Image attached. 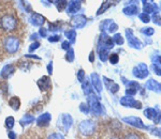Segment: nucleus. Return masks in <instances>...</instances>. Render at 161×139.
Instances as JSON below:
<instances>
[{"label": "nucleus", "instance_id": "7ed1b4c3", "mask_svg": "<svg viewBox=\"0 0 161 139\" xmlns=\"http://www.w3.org/2000/svg\"><path fill=\"white\" fill-rule=\"evenodd\" d=\"M88 107H89V111L96 116H100L103 112V107L101 106L99 100L97 96H95L93 93L88 95Z\"/></svg>", "mask_w": 161, "mask_h": 139}, {"label": "nucleus", "instance_id": "b1692460", "mask_svg": "<svg viewBox=\"0 0 161 139\" xmlns=\"http://www.w3.org/2000/svg\"><path fill=\"white\" fill-rule=\"evenodd\" d=\"M9 105L11 106L13 110H19L20 107V100L17 96H12L9 100Z\"/></svg>", "mask_w": 161, "mask_h": 139}, {"label": "nucleus", "instance_id": "aec40b11", "mask_svg": "<svg viewBox=\"0 0 161 139\" xmlns=\"http://www.w3.org/2000/svg\"><path fill=\"white\" fill-rule=\"evenodd\" d=\"M144 2V13H146V14H149V13H158V8L156 6L155 3H153V2Z\"/></svg>", "mask_w": 161, "mask_h": 139}, {"label": "nucleus", "instance_id": "e433bc0d", "mask_svg": "<svg viewBox=\"0 0 161 139\" xmlns=\"http://www.w3.org/2000/svg\"><path fill=\"white\" fill-rule=\"evenodd\" d=\"M142 32L144 33V34H146V35H148V37H150V35L154 34L155 30L153 29V28H150V27H148V28H143Z\"/></svg>", "mask_w": 161, "mask_h": 139}, {"label": "nucleus", "instance_id": "9d476101", "mask_svg": "<svg viewBox=\"0 0 161 139\" xmlns=\"http://www.w3.org/2000/svg\"><path fill=\"white\" fill-rule=\"evenodd\" d=\"M123 121L126 123H128V124L132 125V126L140 128V130H145V128H147L144 125L143 121L137 117H125V118H123Z\"/></svg>", "mask_w": 161, "mask_h": 139}, {"label": "nucleus", "instance_id": "6e6552de", "mask_svg": "<svg viewBox=\"0 0 161 139\" xmlns=\"http://www.w3.org/2000/svg\"><path fill=\"white\" fill-rule=\"evenodd\" d=\"M148 74H149L148 68H147V65L144 63H140L139 65L133 69V75L137 77V78H141V79L146 78V77L148 76Z\"/></svg>", "mask_w": 161, "mask_h": 139}, {"label": "nucleus", "instance_id": "473e14b6", "mask_svg": "<svg viewBox=\"0 0 161 139\" xmlns=\"http://www.w3.org/2000/svg\"><path fill=\"white\" fill-rule=\"evenodd\" d=\"M108 59H110V62L112 64H116V63H118L119 57H118L117 54H110V56H108Z\"/></svg>", "mask_w": 161, "mask_h": 139}, {"label": "nucleus", "instance_id": "09e8293b", "mask_svg": "<svg viewBox=\"0 0 161 139\" xmlns=\"http://www.w3.org/2000/svg\"><path fill=\"white\" fill-rule=\"evenodd\" d=\"M46 33H47V30L45 28H40V31H39V34L41 35L42 38H45L46 37Z\"/></svg>", "mask_w": 161, "mask_h": 139}, {"label": "nucleus", "instance_id": "f3484780", "mask_svg": "<svg viewBox=\"0 0 161 139\" xmlns=\"http://www.w3.org/2000/svg\"><path fill=\"white\" fill-rule=\"evenodd\" d=\"M103 81H104L105 87L108 89V91H110L111 93H116L119 90L118 85L116 84V82H114L113 80H111V79L106 78V77H103Z\"/></svg>", "mask_w": 161, "mask_h": 139}, {"label": "nucleus", "instance_id": "79ce46f5", "mask_svg": "<svg viewBox=\"0 0 161 139\" xmlns=\"http://www.w3.org/2000/svg\"><path fill=\"white\" fill-rule=\"evenodd\" d=\"M77 79L80 81V82H83L85 80V72L83 71L82 69L80 70L79 72H77Z\"/></svg>", "mask_w": 161, "mask_h": 139}, {"label": "nucleus", "instance_id": "c03bdc74", "mask_svg": "<svg viewBox=\"0 0 161 139\" xmlns=\"http://www.w3.org/2000/svg\"><path fill=\"white\" fill-rule=\"evenodd\" d=\"M152 69L154 70V72L156 74H157L158 76H161V68H159V66L157 65V64H153L152 65Z\"/></svg>", "mask_w": 161, "mask_h": 139}, {"label": "nucleus", "instance_id": "72a5a7b5", "mask_svg": "<svg viewBox=\"0 0 161 139\" xmlns=\"http://www.w3.org/2000/svg\"><path fill=\"white\" fill-rule=\"evenodd\" d=\"M46 139H64V137L60 133H52L48 135V137Z\"/></svg>", "mask_w": 161, "mask_h": 139}, {"label": "nucleus", "instance_id": "f704fd0d", "mask_svg": "<svg viewBox=\"0 0 161 139\" xmlns=\"http://www.w3.org/2000/svg\"><path fill=\"white\" fill-rule=\"evenodd\" d=\"M139 17H140V19H141L143 23H146V24L150 20L149 15H148V14H146V13H140V14H139Z\"/></svg>", "mask_w": 161, "mask_h": 139}, {"label": "nucleus", "instance_id": "c9c22d12", "mask_svg": "<svg viewBox=\"0 0 161 139\" xmlns=\"http://www.w3.org/2000/svg\"><path fill=\"white\" fill-rule=\"evenodd\" d=\"M153 22H154V24H156V25L161 26V16L159 15V13L154 14V16H153Z\"/></svg>", "mask_w": 161, "mask_h": 139}, {"label": "nucleus", "instance_id": "0eeeda50", "mask_svg": "<svg viewBox=\"0 0 161 139\" xmlns=\"http://www.w3.org/2000/svg\"><path fill=\"white\" fill-rule=\"evenodd\" d=\"M126 35H127V40H128V43L131 47L136 48V49H141L142 48V43L140 42L139 39H136L133 35V31L131 29H127L126 30Z\"/></svg>", "mask_w": 161, "mask_h": 139}, {"label": "nucleus", "instance_id": "412c9836", "mask_svg": "<svg viewBox=\"0 0 161 139\" xmlns=\"http://www.w3.org/2000/svg\"><path fill=\"white\" fill-rule=\"evenodd\" d=\"M124 13L126 15H136L139 13V7L136 4H130V6H127L124 8Z\"/></svg>", "mask_w": 161, "mask_h": 139}, {"label": "nucleus", "instance_id": "4468645a", "mask_svg": "<svg viewBox=\"0 0 161 139\" xmlns=\"http://www.w3.org/2000/svg\"><path fill=\"white\" fill-rule=\"evenodd\" d=\"M15 72V68L13 64H7L4 65L1 70V77L3 79H8L9 77H11Z\"/></svg>", "mask_w": 161, "mask_h": 139}, {"label": "nucleus", "instance_id": "4be33fe9", "mask_svg": "<svg viewBox=\"0 0 161 139\" xmlns=\"http://www.w3.org/2000/svg\"><path fill=\"white\" fill-rule=\"evenodd\" d=\"M80 4H82V2H80V1H71V2H69V6H68V9H67V12H68V13H76L80 9Z\"/></svg>", "mask_w": 161, "mask_h": 139}, {"label": "nucleus", "instance_id": "f257e3e1", "mask_svg": "<svg viewBox=\"0 0 161 139\" xmlns=\"http://www.w3.org/2000/svg\"><path fill=\"white\" fill-rule=\"evenodd\" d=\"M19 28V18L14 10L2 8L0 10V30L6 33L15 32Z\"/></svg>", "mask_w": 161, "mask_h": 139}, {"label": "nucleus", "instance_id": "a18cd8bd", "mask_svg": "<svg viewBox=\"0 0 161 139\" xmlns=\"http://www.w3.org/2000/svg\"><path fill=\"white\" fill-rule=\"evenodd\" d=\"M70 46H71V44H70L69 41H64V42H62V44H61V48L64 50H69L70 48H71Z\"/></svg>", "mask_w": 161, "mask_h": 139}, {"label": "nucleus", "instance_id": "58836bf2", "mask_svg": "<svg viewBox=\"0 0 161 139\" xmlns=\"http://www.w3.org/2000/svg\"><path fill=\"white\" fill-rule=\"evenodd\" d=\"M111 23H112V20H110V19H106V20H104V22L101 23V24H100V28H101V30H105V29H108V26L111 25Z\"/></svg>", "mask_w": 161, "mask_h": 139}, {"label": "nucleus", "instance_id": "20e7f679", "mask_svg": "<svg viewBox=\"0 0 161 139\" xmlns=\"http://www.w3.org/2000/svg\"><path fill=\"white\" fill-rule=\"evenodd\" d=\"M79 131L84 136H92L96 132V123L92 120H84L80 123Z\"/></svg>", "mask_w": 161, "mask_h": 139}, {"label": "nucleus", "instance_id": "39448f33", "mask_svg": "<svg viewBox=\"0 0 161 139\" xmlns=\"http://www.w3.org/2000/svg\"><path fill=\"white\" fill-rule=\"evenodd\" d=\"M114 47L113 39L106 35L105 33H102L99 39V44H98V51L102 50H110L111 48Z\"/></svg>", "mask_w": 161, "mask_h": 139}, {"label": "nucleus", "instance_id": "cd10ccee", "mask_svg": "<svg viewBox=\"0 0 161 139\" xmlns=\"http://www.w3.org/2000/svg\"><path fill=\"white\" fill-rule=\"evenodd\" d=\"M66 37L68 38V40H70L71 43H74L75 38H76V32H75V30H69V31H66Z\"/></svg>", "mask_w": 161, "mask_h": 139}, {"label": "nucleus", "instance_id": "a19ab883", "mask_svg": "<svg viewBox=\"0 0 161 139\" xmlns=\"http://www.w3.org/2000/svg\"><path fill=\"white\" fill-rule=\"evenodd\" d=\"M80 111L84 112V114L89 112V107H88V104H85V103H82V104L80 105Z\"/></svg>", "mask_w": 161, "mask_h": 139}, {"label": "nucleus", "instance_id": "5701e85b", "mask_svg": "<svg viewBox=\"0 0 161 139\" xmlns=\"http://www.w3.org/2000/svg\"><path fill=\"white\" fill-rule=\"evenodd\" d=\"M61 120H62V124L64 125V128H66V130H69V128L72 126L73 120H72V117L70 115H67V114L62 115Z\"/></svg>", "mask_w": 161, "mask_h": 139}, {"label": "nucleus", "instance_id": "ea45409f", "mask_svg": "<svg viewBox=\"0 0 161 139\" xmlns=\"http://www.w3.org/2000/svg\"><path fill=\"white\" fill-rule=\"evenodd\" d=\"M69 2L68 1H60L57 3V9H58V11H62V10L64 9L67 6H68Z\"/></svg>", "mask_w": 161, "mask_h": 139}, {"label": "nucleus", "instance_id": "393cba45", "mask_svg": "<svg viewBox=\"0 0 161 139\" xmlns=\"http://www.w3.org/2000/svg\"><path fill=\"white\" fill-rule=\"evenodd\" d=\"M33 121H35V117H33L32 115H25L24 117L20 119L19 122L22 123V125H27V124H30V123H32Z\"/></svg>", "mask_w": 161, "mask_h": 139}, {"label": "nucleus", "instance_id": "c756f323", "mask_svg": "<svg viewBox=\"0 0 161 139\" xmlns=\"http://www.w3.org/2000/svg\"><path fill=\"white\" fill-rule=\"evenodd\" d=\"M66 60L69 62H72L74 60V50L72 48H70L69 50H67V55H66Z\"/></svg>", "mask_w": 161, "mask_h": 139}, {"label": "nucleus", "instance_id": "5fc2aeb1", "mask_svg": "<svg viewBox=\"0 0 161 139\" xmlns=\"http://www.w3.org/2000/svg\"><path fill=\"white\" fill-rule=\"evenodd\" d=\"M156 60H157V63H156V64H160V65H161V56H158Z\"/></svg>", "mask_w": 161, "mask_h": 139}, {"label": "nucleus", "instance_id": "ddd939ff", "mask_svg": "<svg viewBox=\"0 0 161 139\" xmlns=\"http://www.w3.org/2000/svg\"><path fill=\"white\" fill-rule=\"evenodd\" d=\"M51 120H52V116L48 114V112H45V114L41 115L40 117L38 118L37 124H38V126H40V127H46V126H48Z\"/></svg>", "mask_w": 161, "mask_h": 139}, {"label": "nucleus", "instance_id": "37998d69", "mask_svg": "<svg viewBox=\"0 0 161 139\" xmlns=\"http://www.w3.org/2000/svg\"><path fill=\"white\" fill-rule=\"evenodd\" d=\"M117 29H118V26L116 25V24H115V23H114V22H112V23H111V25L108 26V32H112V33H113V32H115V31H116V30H117Z\"/></svg>", "mask_w": 161, "mask_h": 139}, {"label": "nucleus", "instance_id": "dca6fc26", "mask_svg": "<svg viewBox=\"0 0 161 139\" xmlns=\"http://www.w3.org/2000/svg\"><path fill=\"white\" fill-rule=\"evenodd\" d=\"M30 23L33 26H39V27H41V26L45 23V17L38 14V13H33L30 16Z\"/></svg>", "mask_w": 161, "mask_h": 139}, {"label": "nucleus", "instance_id": "a878e982", "mask_svg": "<svg viewBox=\"0 0 161 139\" xmlns=\"http://www.w3.org/2000/svg\"><path fill=\"white\" fill-rule=\"evenodd\" d=\"M112 39H113V42L116 43L117 45H123L124 44V38L120 33H116V34L114 35Z\"/></svg>", "mask_w": 161, "mask_h": 139}, {"label": "nucleus", "instance_id": "8fccbe9b", "mask_svg": "<svg viewBox=\"0 0 161 139\" xmlns=\"http://www.w3.org/2000/svg\"><path fill=\"white\" fill-rule=\"evenodd\" d=\"M50 28H51V30L52 31H57V30L59 29V26L57 25V24H50Z\"/></svg>", "mask_w": 161, "mask_h": 139}, {"label": "nucleus", "instance_id": "6ab92c4d", "mask_svg": "<svg viewBox=\"0 0 161 139\" xmlns=\"http://www.w3.org/2000/svg\"><path fill=\"white\" fill-rule=\"evenodd\" d=\"M92 86L93 88L97 90V92H100L101 89H102V86H101V80H100V77L98 75L97 73H92Z\"/></svg>", "mask_w": 161, "mask_h": 139}, {"label": "nucleus", "instance_id": "6e6d98bb", "mask_svg": "<svg viewBox=\"0 0 161 139\" xmlns=\"http://www.w3.org/2000/svg\"><path fill=\"white\" fill-rule=\"evenodd\" d=\"M95 60V59H93V51H92V53H90V57H89V61L90 62H92V61Z\"/></svg>", "mask_w": 161, "mask_h": 139}, {"label": "nucleus", "instance_id": "2f4dec72", "mask_svg": "<svg viewBox=\"0 0 161 139\" xmlns=\"http://www.w3.org/2000/svg\"><path fill=\"white\" fill-rule=\"evenodd\" d=\"M83 89H84L85 94H87V95L93 93L92 87H90V85H89V82H88V81H86V84H83Z\"/></svg>", "mask_w": 161, "mask_h": 139}, {"label": "nucleus", "instance_id": "bb28decb", "mask_svg": "<svg viewBox=\"0 0 161 139\" xmlns=\"http://www.w3.org/2000/svg\"><path fill=\"white\" fill-rule=\"evenodd\" d=\"M111 3L112 2L111 1H104L102 3V6H101V8L99 10H98V12H97V15H101L102 13H104V11L106 9H108V8L111 7Z\"/></svg>", "mask_w": 161, "mask_h": 139}, {"label": "nucleus", "instance_id": "2eb2a0df", "mask_svg": "<svg viewBox=\"0 0 161 139\" xmlns=\"http://www.w3.org/2000/svg\"><path fill=\"white\" fill-rule=\"evenodd\" d=\"M140 85L137 84L136 81H130L128 85H127V89H126V94L129 95V96H132V95H136L139 91Z\"/></svg>", "mask_w": 161, "mask_h": 139}, {"label": "nucleus", "instance_id": "f8f14e48", "mask_svg": "<svg viewBox=\"0 0 161 139\" xmlns=\"http://www.w3.org/2000/svg\"><path fill=\"white\" fill-rule=\"evenodd\" d=\"M38 86L41 91H47V90H50L52 87V82H51L50 77L48 76L41 77V78L38 80Z\"/></svg>", "mask_w": 161, "mask_h": 139}, {"label": "nucleus", "instance_id": "f03ea898", "mask_svg": "<svg viewBox=\"0 0 161 139\" xmlns=\"http://www.w3.org/2000/svg\"><path fill=\"white\" fill-rule=\"evenodd\" d=\"M19 45L20 42L19 38L15 35H7L2 41V46L8 54H15L19 49Z\"/></svg>", "mask_w": 161, "mask_h": 139}, {"label": "nucleus", "instance_id": "864d4df0", "mask_svg": "<svg viewBox=\"0 0 161 139\" xmlns=\"http://www.w3.org/2000/svg\"><path fill=\"white\" fill-rule=\"evenodd\" d=\"M47 70H48V73L52 74V71H53V64H52V62L47 65Z\"/></svg>", "mask_w": 161, "mask_h": 139}, {"label": "nucleus", "instance_id": "c85d7f7f", "mask_svg": "<svg viewBox=\"0 0 161 139\" xmlns=\"http://www.w3.org/2000/svg\"><path fill=\"white\" fill-rule=\"evenodd\" d=\"M108 56H110V53H108V50H102V51H99V57H100V60L103 61V62H105L106 60H108Z\"/></svg>", "mask_w": 161, "mask_h": 139}, {"label": "nucleus", "instance_id": "de8ad7c7", "mask_svg": "<svg viewBox=\"0 0 161 139\" xmlns=\"http://www.w3.org/2000/svg\"><path fill=\"white\" fill-rule=\"evenodd\" d=\"M60 35H51L50 38H48V41L50 42H58L59 40H60Z\"/></svg>", "mask_w": 161, "mask_h": 139}, {"label": "nucleus", "instance_id": "9b49d317", "mask_svg": "<svg viewBox=\"0 0 161 139\" xmlns=\"http://www.w3.org/2000/svg\"><path fill=\"white\" fill-rule=\"evenodd\" d=\"M144 115L147 119L153 120L155 123H158L161 119V112L159 110H156L155 108H147V109H145Z\"/></svg>", "mask_w": 161, "mask_h": 139}, {"label": "nucleus", "instance_id": "49530a36", "mask_svg": "<svg viewBox=\"0 0 161 139\" xmlns=\"http://www.w3.org/2000/svg\"><path fill=\"white\" fill-rule=\"evenodd\" d=\"M39 46H40V43H39V42H35V43H32V44L30 45V47H29V51H30V53H32L33 50L37 49V48L39 47Z\"/></svg>", "mask_w": 161, "mask_h": 139}, {"label": "nucleus", "instance_id": "603ef678", "mask_svg": "<svg viewBox=\"0 0 161 139\" xmlns=\"http://www.w3.org/2000/svg\"><path fill=\"white\" fill-rule=\"evenodd\" d=\"M8 135H9L10 139H16V135H15V133L12 132V131H10V132L8 133Z\"/></svg>", "mask_w": 161, "mask_h": 139}, {"label": "nucleus", "instance_id": "a211bd4d", "mask_svg": "<svg viewBox=\"0 0 161 139\" xmlns=\"http://www.w3.org/2000/svg\"><path fill=\"white\" fill-rule=\"evenodd\" d=\"M147 89L152 90V91H155V92H161V84L158 81H156L155 79H149L148 81L146 82L145 85Z\"/></svg>", "mask_w": 161, "mask_h": 139}, {"label": "nucleus", "instance_id": "4c0bfd02", "mask_svg": "<svg viewBox=\"0 0 161 139\" xmlns=\"http://www.w3.org/2000/svg\"><path fill=\"white\" fill-rule=\"evenodd\" d=\"M124 139H141V137H140V135H137L136 133H129L125 136Z\"/></svg>", "mask_w": 161, "mask_h": 139}, {"label": "nucleus", "instance_id": "7c9ffc66", "mask_svg": "<svg viewBox=\"0 0 161 139\" xmlns=\"http://www.w3.org/2000/svg\"><path fill=\"white\" fill-rule=\"evenodd\" d=\"M14 123H15V120L13 117H8L6 119V126L9 128V130H11V128L14 126Z\"/></svg>", "mask_w": 161, "mask_h": 139}, {"label": "nucleus", "instance_id": "423d86ee", "mask_svg": "<svg viewBox=\"0 0 161 139\" xmlns=\"http://www.w3.org/2000/svg\"><path fill=\"white\" fill-rule=\"evenodd\" d=\"M87 23V17L83 14H77L74 15L71 18V26L74 27L75 29H80L83 28Z\"/></svg>", "mask_w": 161, "mask_h": 139}, {"label": "nucleus", "instance_id": "3c124183", "mask_svg": "<svg viewBox=\"0 0 161 139\" xmlns=\"http://www.w3.org/2000/svg\"><path fill=\"white\" fill-rule=\"evenodd\" d=\"M153 134H155L156 136L161 137V128H154V130H153Z\"/></svg>", "mask_w": 161, "mask_h": 139}, {"label": "nucleus", "instance_id": "1a4fd4ad", "mask_svg": "<svg viewBox=\"0 0 161 139\" xmlns=\"http://www.w3.org/2000/svg\"><path fill=\"white\" fill-rule=\"evenodd\" d=\"M120 104L125 107H133L136 108V109H141L142 108V104L141 102L136 101L133 97L131 96H124L120 99Z\"/></svg>", "mask_w": 161, "mask_h": 139}]
</instances>
